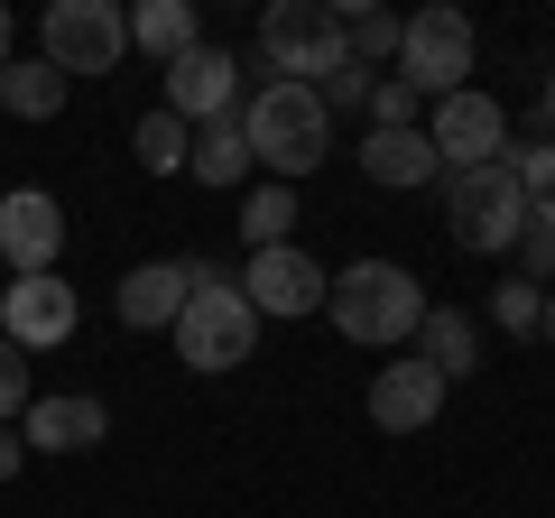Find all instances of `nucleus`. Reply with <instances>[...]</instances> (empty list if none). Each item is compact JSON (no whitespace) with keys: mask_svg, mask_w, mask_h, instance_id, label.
I'll return each instance as SVG.
<instances>
[{"mask_svg":"<svg viewBox=\"0 0 555 518\" xmlns=\"http://www.w3.org/2000/svg\"><path fill=\"white\" fill-rule=\"evenodd\" d=\"M28 399H38V379H28V352L20 342H0V426H20Z\"/></svg>","mask_w":555,"mask_h":518,"instance_id":"26","label":"nucleus"},{"mask_svg":"<svg viewBox=\"0 0 555 518\" xmlns=\"http://www.w3.org/2000/svg\"><path fill=\"white\" fill-rule=\"evenodd\" d=\"M537 342H555V287H546V324H537Z\"/></svg>","mask_w":555,"mask_h":518,"instance_id":"33","label":"nucleus"},{"mask_svg":"<svg viewBox=\"0 0 555 518\" xmlns=\"http://www.w3.org/2000/svg\"><path fill=\"white\" fill-rule=\"evenodd\" d=\"M491 324H500L509 342H528L537 324H546V287H528V279H500V287H491Z\"/></svg>","mask_w":555,"mask_h":518,"instance_id":"24","label":"nucleus"},{"mask_svg":"<svg viewBox=\"0 0 555 518\" xmlns=\"http://www.w3.org/2000/svg\"><path fill=\"white\" fill-rule=\"evenodd\" d=\"M20 463H28V436H20V426H0V481H20Z\"/></svg>","mask_w":555,"mask_h":518,"instance_id":"30","label":"nucleus"},{"mask_svg":"<svg viewBox=\"0 0 555 518\" xmlns=\"http://www.w3.org/2000/svg\"><path fill=\"white\" fill-rule=\"evenodd\" d=\"M361 177H371V185H389V195H408V185L444 177L436 140H426V120H416V130H361Z\"/></svg>","mask_w":555,"mask_h":518,"instance_id":"16","label":"nucleus"},{"mask_svg":"<svg viewBox=\"0 0 555 518\" xmlns=\"http://www.w3.org/2000/svg\"><path fill=\"white\" fill-rule=\"evenodd\" d=\"M416 112H426V102H416L398 75H379V83H371V130H416Z\"/></svg>","mask_w":555,"mask_h":518,"instance_id":"27","label":"nucleus"},{"mask_svg":"<svg viewBox=\"0 0 555 518\" xmlns=\"http://www.w3.org/2000/svg\"><path fill=\"white\" fill-rule=\"evenodd\" d=\"M0 112H10V120H56L65 112V75L47 56H10V75H0Z\"/></svg>","mask_w":555,"mask_h":518,"instance_id":"19","label":"nucleus"},{"mask_svg":"<svg viewBox=\"0 0 555 518\" xmlns=\"http://www.w3.org/2000/svg\"><path fill=\"white\" fill-rule=\"evenodd\" d=\"M241 297H250L259 315L297 324V315H324V297H334V269H324V259H306L297 241H278V250H250V269H241Z\"/></svg>","mask_w":555,"mask_h":518,"instance_id":"8","label":"nucleus"},{"mask_svg":"<svg viewBox=\"0 0 555 518\" xmlns=\"http://www.w3.org/2000/svg\"><path fill=\"white\" fill-rule=\"evenodd\" d=\"M537 120H546V140H555V65H546V93H537Z\"/></svg>","mask_w":555,"mask_h":518,"instance_id":"31","label":"nucleus"},{"mask_svg":"<svg viewBox=\"0 0 555 518\" xmlns=\"http://www.w3.org/2000/svg\"><path fill=\"white\" fill-rule=\"evenodd\" d=\"M343 38H352V65H398V38H408V20L398 10H343Z\"/></svg>","mask_w":555,"mask_h":518,"instance_id":"23","label":"nucleus"},{"mask_svg":"<svg viewBox=\"0 0 555 518\" xmlns=\"http://www.w3.org/2000/svg\"><path fill=\"white\" fill-rule=\"evenodd\" d=\"M324 315H334L343 342L398 352V342H416V324H426V287H416V269H398V259H352V269H334Z\"/></svg>","mask_w":555,"mask_h":518,"instance_id":"2","label":"nucleus"},{"mask_svg":"<svg viewBox=\"0 0 555 518\" xmlns=\"http://www.w3.org/2000/svg\"><path fill=\"white\" fill-rule=\"evenodd\" d=\"M416 361L454 389V379L481 371V315L473 306H426V324H416Z\"/></svg>","mask_w":555,"mask_h":518,"instance_id":"17","label":"nucleus"},{"mask_svg":"<svg viewBox=\"0 0 555 518\" xmlns=\"http://www.w3.org/2000/svg\"><path fill=\"white\" fill-rule=\"evenodd\" d=\"M167 112H177L185 130L232 120L241 112V56H232V47H195V56H177V65H167Z\"/></svg>","mask_w":555,"mask_h":518,"instance_id":"11","label":"nucleus"},{"mask_svg":"<svg viewBox=\"0 0 555 518\" xmlns=\"http://www.w3.org/2000/svg\"><path fill=\"white\" fill-rule=\"evenodd\" d=\"M444 232L463 241V250L500 259L528 241V195H518V167H463V177H444Z\"/></svg>","mask_w":555,"mask_h":518,"instance_id":"4","label":"nucleus"},{"mask_svg":"<svg viewBox=\"0 0 555 518\" xmlns=\"http://www.w3.org/2000/svg\"><path fill=\"white\" fill-rule=\"evenodd\" d=\"M65 250V204L38 195V185H20V195H0V259L20 269V279H47Z\"/></svg>","mask_w":555,"mask_h":518,"instance_id":"13","label":"nucleus"},{"mask_svg":"<svg viewBox=\"0 0 555 518\" xmlns=\"http://www.w3.org/2000/svg\"><path fill=\"white\" fill-rule=\"evenodd\" d=\"M75 324H83V306L65 287V269L10 279V297H0V342H20V352H56V342H75Z\"/></svg>","mask_w":555,"mask_h":518,"instance_id":"10","label":"nucleus"},{"mask_svg":"<svg viewBox=\"0 0 555 518\" xmlns=\"http://www.w3.org/2000/svg\"><path fill=\"white\" fill-rule=\"evenodd\" d=\"M241 140H250V158L278 185H297V177H315L334 158V112L315 102V83H259L241 102Z\"/></svg>","mask_w":555,"mask_h":518,"instance_id":"1","label":"nucleus"},{"mask_svg":"<svg viewBox=\"0 0 555 518\" xmlns=\"http://www.w3.org/2000/svg\"><path fill=\"white\" fill-rule=\"evenodd\" d=\"M130 47H139V56H158V65L195 56V47H204L195 0H139V10H130Z\"/></svg>","mask_w":555,"mask_h":518,"instance_id":"18","label":"nucleus"},{"mask_svg":"<svg viewBox=\"0 0 555 518\" xmlns=\"http://www.w3.org/2000/svg\"><path fill=\"white\" fill-rule=\"evenodd\" d=\"M10 47H20V20H10V10H0V75H10Z\"/></svg>","mask_w":555,"mask_h":518,"instance_id":"32","label":"nucleus"},{"mask_svg":"<svg viewBox=\"0 0 555 518\" xmlns=\"http://www.w3.org/2000/svg\"><path fill=\"white\" fill-rule=\"evenodd\" d=\"M185 297H195V259H139L130 279H120V324L130 334H177V315H185Z\"/></svg>","mask_w":555,"mask_h":518,"instance_id":"14","label":"nucleus"},{"mask_svg":"<svg viewBox=\"0 0 555 518\" xmlns=\"http://www.w3.org/2000/svg\"><path fill=\"white\" fill-rule=\"evenodd\" d=\"M444 399H454V389H444L416 352L389 361V371H371V426H379V436H426V426L444 417Z\"/></svg>","mask_w":555,"mask_h":518,"instance_id":"12","label":"nucleus"},{"mask_svg":"<svg viewBox=\"0 0 555 518\" xmlns=\"http://www.w3.org/2000/svg\"><path fill=\"white\" fill-rule=\"evenodd\" d=\"M177 361L185 371H241V361L259 352V306L241 297V279H222L214 259H195V297H185V315H177Z\"/></svg>","mask_w":555,"mask_h":518,"instance_id":"3","label":"nucleus"},{"mask_svg":"<svg viewBox=\"0 0 555 518\" xmlns=\"http://www.w3.org/2000/svg\"><path fill=\"white\" fill-rule=\"evenodd\" d=\"M287 232H297V185H250L241 195V241L250 250H278Z\"/></svg>","mask_w":555,"mask_h":518,"instance_id":"22","label":"nucleus"},{"mask_svg":"<svg viewBox=\"0 0 555 518\" xmlns=\"http://www.w3.org/2000/svg\"><path fill=\"white\" fill-rule=\"evenodd\" d=\"M259 56H269V83H324L352 65V38H343V10L324 0H278L259 20Z\"/></svg>","mask_w":555,"mask_h":518,"instance_id":"5","label":"nucleus"},{"mask_svg":"<svg viewBox=\"0 0 555 518\" xmlns=\"http://www.w3.org/2000/svg\"><path fill=\"white\" fill-rule=\"evenodd\" d=\"M250 140H241V112L232 120H204V130H195V158H185V177H204V185H241V177H250Z\"/></svg>","mask_w":555,"mask_h":518,"instance_id":"20","label":"nucleus"},{"mask_svg":"<svg viewBox=\"0 0 555 518\" xmlns=\"http://www.w3.org/2000/svg\"><path fill=\"white\" fill-rule=\"evenodd\" d=\"M426 140H436L444 177H463V167H500V158H509V112H500L491 93H473V83H463V93L436 102Z\"/></svg>","mask_w":555,"mask_h":518,"instance_id":"9","label":"nucleus"},{"mask_svg":"<svg viewBox=\"0 0 555 518\" xmlns=\"http://www.w3.org/2000/svg\"><path fill=\"white\" fill-rule=\"evenodd\" d=\"M38 38H47V65H56L65 83L112 75V65L130 56V10H120V0H47Z\"/></svg>","mask_w":555,"mask_h":518,"instance_id":"6","label":"nucleus"},{"mask_svg":"<svg viewBox=\"0 0 555 518\" xmlns=\"http://www.w3.org/2000/svg\"><path fill=\"white\" fill-rule=\"evenodd\" d=\"M371 83H379L371 65H343V75L315 83V102H324V112H371Z\"/></svg>","mask_w":555,"mask_h":518,"instance_id":"28","label":"nucleus"},{"mask_svg":"<svg viewBox=\"0 0 555 518\" xmlns=\"http://www.w3.org/2000/svg\"><path fill=\"white\" fill-rule=\"evenodd\" d=\"M518 279H528V287L555 279V222H528V241H518Z\"/></svg>","mask_w":555,"mask_h":518,"instance_id":"29","label":"nucleus"},{"mask_svg":"<svg viewBox=\"0 0 555 518\" xmlns=\"http://www.w3.org/2000/svg\"><path fill=\"white\" fill-rule=\"evenodd\" d=\"M473 56H481V38H473V20L463 10H416L408 20V38H398V83H408L416 102L426 93H463L473 83Z\"/></svg>","mask_w":555,"mask_h":518,"instance_id":"7","label":"nucleus"},{"mask_svg":"<svg viewBox=\"0 0 555 518\" xmlns=\"http://www.w3.org/2000/svg\"><path fill=\"white\" fill-rule=\"evenodd\" d=\"M20 436H28V454H93L112 436V407L102 399H28Z\"/></svg>","mask_w":555,"mask_h":518,"instance_id":"15","label":"nucleus"},{"mask_svg":"<svg viewBox=\"0 0 555 518\" xmlns=\"http://www.w3.org/2000/svg\"><path fill=\"white\" fill-rule=\"evenodd\" d=\"M130 148H139V167H149V177H185V158H195V130H185V120L158 102V112L130 130Z\"/></svg>","mask_w":555,"mask_h":518,"instance_id":"21","label":"nucleus"},{"mask_svg":"<svg viewBox=\"0 0 555 518\" xmlns=\"http://www.w3.org/2000/svg\"><path fill=\"white\" fill-rule=\"evenodd\" d=\"M509 167H518V195H528V222H555V140L509 148Z\"/></svg>","mask_w":555,"mask_h":518,"instance_id":"25","label":"nucleus"}]
</instances>
